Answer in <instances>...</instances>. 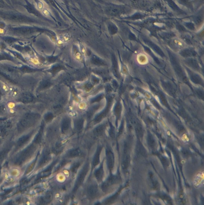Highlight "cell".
Wrapping results in <instances>:
<instances>
[{
  "mask_svg": "<svg viewBox=\"0 0 204 205\" xmlns=\"http://www.w3.org/2000/svg\"><path fill=\"white\" fill-rule=\"evenodd\" d=\"M177 29H178V30L181 31H185L186 29L184 27L183 25H177Z\"/></svg>",
  "mask_w": 204,
  "mask_h": 205,
  "instance_id": "cell-15",
  "label": "cell"
},
{
  "mask_svg": "<svg viewBox=\"0 0 204 205\" xmlns=\"http://www.w3.org/2000/svg\"><path fill=\"white\" fill-rule=\"evenodd\" d=\"M63 69V66L60 65V64H56L52 67L51 69L50 70V72L53 75H55V74L58 73L59 71Z\"/></svg>",
  "mask_w": 204,
  "mask_h": 205,
  "instance_id": "cell-5",
  "label": "cell"
},
{
  "mask_svg": "<svg viewBox=\"0 0 204 205\" xmlns=\"http://www.w3.org/2000/svg\"><path fill=\"white\" fill-rule=\"evenodd\" d=\"M79 154H80V153L79 150H74V151H71L70 154V155L72 157L77 156Z\"/></svg>",
  "mask_w": 204,
  "mask_h": 205,
  "instance_id": "cell-11",
  "label": "cell"
},
{
  "mask_svg": "<svg viewBox=\"0 0 204 205\" xmlns=\"http://www.w3.org/2000/svg\"><path fill=\"white\" fill-rule=\"evenodd\" d=\"M8 57V56L7 55L0 54V60H5V59H7Z\"/></svg>",
  "mask_w": 204,
  "mask_h": 205,
  "instance_id": "cell-17",
  "label": "cell"
},
{
  "mask_svg": "<svg viewBox=\"0 0 204 205\" xmlns=\"http://www.w3.org/2000/svg\"><path fill=\"white\" fill-rule=\"evenodd\" d=\"M202 18L201 16L197 17L195 19V23L197 25H200L202 23Z\"/></svg>",
  "mask_w": 204,
  "mask_h": 205,
  "instance_id": "cell-14",
  "label": "cell"
},
{
  "mask_svg": "<svg viewBox=\"0 0 204 205\" xmlns=\"http://www.w3.org/2000/svg\"><path fill=\"white\" fill-rule=\"evenodd\" d=\"M83 125V122L82 120H79L77 122L76 124V127L78 130H81L82 127Z\"/></svg>",
  "mask_w": 204,
  "mask_h": 205,
  "instance_id": "cell-12",
  "label": "cell"
},
{
  "mask_svg": "<svg viewBox=\"0 0 204 205\" xmlns=\"http://www.w3.org/2000/svg\"><path fill=\"white\" fill-rule=\"evenodd\" d=\"M142 15L140 14H136L134 16L132 17V19H139L141 18Z\"/></svg>",
  "mask_w": 204,
  "mask_h": 205,
  "instance_id": "cell-16",
  "label": "cell"
},
{
  "mask_svg": "<svg viewBox=\"0 0 204 205\" xmlns=\"http://www.w3.org/2000/svg\"><path fill=\"white\" fill-rule=\"evenodd\" d=\"M97 192V188L95 186H91L88 189V193L89 195L91 197H92L96 195Z\"/></svg>",
  "mask_w": 204,
  "mask_h": 205,
  "instance_id": "cell-7",
  "label": "cell"
},
{
  "mask_svg": "<svg viewBox=\"0 0 204 205\" xmlns=\"http://www.w3.org/2000/svg\"><path fill=\"white\" fill-rule=\"evenodd\" d=\"M186 27L190 29V30H194L195 29V26L192 22H187L185 24Z\"/></svg>",
  "mask_w": 204,
  "mask_h": 205,
  "instance_id": "cell-9",
  "label": "cell"
},
{
  "mask_svg": "<svg viewBox=\"0 0 204 205\" xmlns=\"http://www.w3.org/2000/svg\"><path fill=\"white\" fill-rule=\"evenodd\" d=\"M166 1L170 7L174 11H176V12H181V11L179 7H178L173 0H166Z\"/></svg>",
  "mask_w": 204,
  "mask_h": 205,
  "instance_id": "cell-4",
  "label": "cell"
},
{
  "mask_svg": "<svg viewBox=\"0 0 204 205\" xmlns=\"http://www.w3.org/2000/svg\"><path fill=\"white\" fill-rule=\"evenodd\" d=\"M104 130V127L102 126L98 127L95 130V132L97 134H100L102 133Z\"/></svg>",
  "mask_w": 204,
  "mask_h": 205,
  "instance_id": "cell-13",
  "label": "cell"
},
{
  "mask_svg": "<svg viewBox=\"0 0 204 205\" xmlns=\"http://www.w3.org/2000/svg\"><path fill=\"white\" fill-rule=\"evenodd\" d=\"M90 61L91 64L97 66H105L106 64L104 60L95 55L91 57Z\"/></svg>",
  "mask_w": 204,
  "mask_h": 205,
  "instance_id": "cell-3",
  "label": "cell"
},
{
  "mask_svg": "<svg viewBox=\"0 0 204 205\" xmlns=\"http://www.w3.org/2000/svg\"><path fill=\"white\" fill-rule=\"evenodd\" d=\"M70 124L69 119L67 118L64 119L63 122V125H62V128H63L62 129L64 131H65L68 130V129L69 128Z\"/></svg>",
  "mask_w": 204,
  "mask_h": 205,
  "instance_id": "cell-6",
  "label": "cell"
},
{
  "mask_svg": "<svg viewBox=\"0 0 204 205\" xmlns=\"http://www.w3.org/2000/svg\"><path fill=\"white\" fill-rule=\"evenodd\" d=\"M34 98L33 95L30 93L24 92L19 95L18 100L23 103H27L33 101Z\"/></svg>",
  "mask_w": 204,
  "mask_h": 205,
  "instance_id": "cell-1",
  "label": "cell"
},
{
  "mask_svg": "<svg viewBox=\"0 0 204 205\" xmlns=\"http://www.w3.org/2000/svg\"><path fill=\"white\" fill-rule=\"evenodd\" d=\"M112 97L110 96L108 97L107 98V105H106V107L104 108V109L103 111H102V112L99 115H98V116H97V117L96 118L95 120L97 121H99L101 120V119H102L103 117H104L105 116L106 114L108 113V110H109V108H110L111 103H112Z\"/></svg>",
  "mask_w": 204,
  "mask_h": 205,
  "instance_id": "cell-2",
  "label": "cell"
},
{
  "mask_svg": "<svg viewBox=\"0 0 204 205\" xmlns=\"http://www.w3.org/2000/svg\"><path fill=\"white\" fill-rule=\"evenodd\" d=\"M180 3L182 4V5L186 6H189L190 5V0H179Z\"/></svg>",
  "mask_w": 204,
  "mask_h": 205,
  "instance_id": "cell-10",
  "label": "cell"
},
{
  "mask_svg": "<svg viewBox=\"0 0 204 205\" xmlns=\"http://www.w3.org/2000/svg\"><path fill=\"white\" fill-rule=\"evenodd\" d=\"M104 97V94H100L98 95L95 96V97L92 98L91 99L90 102L91 103H94V102H99L100 100L102 99Z\"/></svg>",
  "mask_w": 204,
  "mask_h": 205,
  "instance_id": "cell-8",
  "label": "cell"
}]
</instances>
